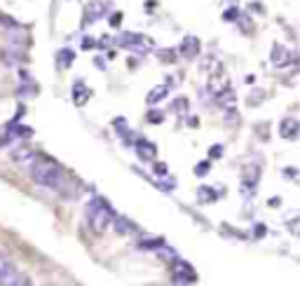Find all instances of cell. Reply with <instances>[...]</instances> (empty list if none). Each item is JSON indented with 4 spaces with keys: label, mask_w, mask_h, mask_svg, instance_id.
Here are the masks:
<instances>
[{
    "label": "cell",
    "mask_w": 300,
    "mask_h": 286,
    "mask_svg": "<svg viewBox=\"0 0 300 286\" xmlns=\"http://www.w3.org/2000/svg\"><path fill=\"white\" fill-rule=\"evenodd\" d=\"M31 178L45 188H61L63 171L50 157H35V162L31 165Z\"/></svg>",
    "instance_id": "6da1fadb"
},
{
    "label": "cell",
    "mask_w": 300,
    "mask_h": 286,
    "mask_svg": "<svg viewBox=\"0 0 300 286\" xmlns=\"http://www.w3.org/2000/svg\"><path fill=\"white\" fill-rule=\"evenodd\" d=\"M87 218H89V228H92L96 235H101V232H106L108 228L113 226L115 214H113L111 204H108L106 199L94 197L92 202H89V207H87Z\"/></svg>",
    "instance_id": "7a4b0ae2"
},
{
    "label": "cell",
    "mask_w": 300,
    "mask_h": 286,
    "mask_svg": "<svg viewBox=\"0 0 300 286\" xmlns=\"http://www.w3.org/2000/svg\"><path fill=\"white\" fill-rule=\"evenodd\" d=\"M0 281H3V286H31V281L19 277L17 270L7 263H3V268H0Z\"/></svg>",
    "instance_id": "3957f363"
},
{
    "label": "cell",
    "mask_w": 300,
    "mask_h": 286,
    "mask_svg": "<svg viewBox=\"0 0 300 286\" xmlns=\"http://www.w3.org/2000/svg\"><path fill=\"white\" fill-rule=\"evenodd\" d=\"M270 59H272V64H274L277 68H286V66H291L293 56L289 54V50H286L284 45L274 43V45H272V52H270Z\"/></svg>",
    "instance_id": "277c9868"
},
{
    "label": "cell",
    "mask_w": 300,
    "mask_h": 286,
    "mask_svg": "<svg viewBox=\"0 0 300 286\" xmlns=\"http://www.w3.org/2000/svg\"><path fill=\"white\" fill-rule=\"evenodd\" d=\"M195 279H197V277H195L192 268H190L188 263H176V265H174V281H176L178 286L192 284Z\"/></svg>",
    "instance_id": "5b68a950"
},
{
    "label": "cell",
    "mask_w": 300,
    "mask_h": 286,
    "mask_svg": "<svg viewBox=\"0 0 300 286\" xmlns=\"http://www.w3.org/2000/svg\"><path fill=\"white\" fill-rule=\"evenodd\" d=\"M10 157H12V162H17V165H22V167H31L35 162V157H38V155H35L31 148L19 146V148H12Z\"/></svg>",
    "instance_id": "8992f818"
},
{
    "label": "cell",
    "mask_w": 300,
    "mask_h": 286,
    "mask_svg": "<svg viewBox=\"0 0 300 286\" xmlns=\"http://www.w3.org/2000/svg\"><path fill=\"white\" fill-rule=\"evenodd\" d=\"M178 52H181V56H183V59H195V56L200 54V40L195 38V35H188V38H183V43H181V47H178Z\"/></svg>",
    "instance_id": "52a82bcc"
},
{
    "label": "cell",
    "mask_w": 300,
    "mask_h": 286,
    "mask_svg": "<svg viewBox=\"0 0 300 286\" xmlns=\"http://www.w3.org/2000/svg\"><path fill=\"white\" fill-rule=\"evenodd\" d=\"M279 134H282V138H298L300 122L295 117H284L282 125H279Z\"/></svg>",
    "instance_id": "ba28073f"
},
{
    "label": "cell",
    "mask_w": 300,
    "mask_h": 286,
    "mask_svg": "<svg viewBox=\"0 0 300 286\" xmlns=\"http://www.w3.org/2000/svg\"><path fill=\"white\" fill-rule=\"evenodd\" d=\"M134 150H136V153H139V157H143V160L155 157V143L145 141V138H136V143H134Z\"/></svg>",
    "instance_id": "9c48e42d"
},
{
    "label": "cell",
    "mask_w": 300,
    "mask_h": 286,
    "mask_svg": "<svg viewBox=\"0 0 300 286\" xmlns=\"http://www.w3.org/2000/svg\"><path fill=\"white\" fill-rule=\"evenodd\" d=\"M169 87H172V85H157V87H153L148 92V96H145V101H148L150 106H153V104H160L162 99H167Z\"/></svg>",
    "instance_id": "30bf717a"
},
{
    "label": "cell",
    "mask_w": 300,
    "mask_h": 286,
    "mask_svg": "<svg viewBox=\"0 0 300 286\" xmlns=\"http://www.w3.org/2000/svg\"><path fill=\"white\" fill-rule=\"evenodd\" d=\"M117 43L122 45V47H134V50H136V47H141V45L145 43V38L141 33H122Z\"/></svg>",
    "instance_id": "8fae6325"
},
{
    "label": "cell",
    "mask_w": 300,
    "mask_h": 286,
    "mask_svg": "<svg viewBox=\"0 0 300 286\" xmlns=\"http://www.w3.org/2000/svg\"><path fill=\"white\" fill-rule=\"evenodd\" d=\"M216 101H218V106H221V108H234V92L230 87H225L223 89V92H218L216 94Z\"/></svg>",
    "instance_id": "7c38bea8"
},
{
    "label": "cell",
    "mask_w": 300,
    "mask_h": 286,
    "mask_svg": "<svg viewBox=\"0 0 300 286\" xmlns=\"http://www.w3.org/2000/svg\"><path fill=\"white\" fill-rule=\"evenodd\" d=\"M87 99H89V89L84 87V83H78L73 87V101L78 106H82V104H87Z\"/></svg>",
    "instance_id": "4fadbf2b"
},
{
    "label": "cell",
    "mask_w": 300,
    "mask_h": 286,
    "mask_svg": "<svg viewBox=\"0 0 300 286\" xmlns=\"http://www.w3.org/2000/svg\"><path fill=\"white\" fill-rule=\"evenodd\" d=\"M103 14H106V7L101 5V3H96V5H89V7H87V17H84L87 22H84V24L96 22V19H99V17H103Z\"/></svg>",
    "instance_id": "5bb4252c"
},
{
    "label": "cell",
    "mask_w": 300,
    "mask_h": 286,
    "mask_svg": "<svg viewBox=\"0 0 300 286\" xmlns=\"http://www.w3.org/2000/svg\"><path fill=\"white\" fill-rule=\"evenodd\" d=\"M73 59H75V52H73V50H61L59 54H56V66H59V68H68L73 64Z\"/></svg>",
    "instance_id": "9a60e30c"
},
{
    "label": "cell",
    "mask_w": 300,
    "mask_h": 286,
    "mask_svg": "<svg viewBox=\"0 0 300 286\" xmlns=\"http://www.w3.org/2000/svg\"><path fill=\"white\" fill-rule=\"evenodd\" d=\"M197 197H200V202H213V199H216V193H213L211 188L202 186L200 190H197Z\"/></svg>",
    "instance_id": "2e32d148"
},
{
    "label": "cell",
    "mask_w": 300,
    "mask_h": 286,
    "mask_svg": "<svg viewBox=\"0 0 300 286\" xmlns=\"http://www.w3.org/2000/svg\"><path fill=\"white\" fill-rule=\"evenodd\" d=\"M113 228H115L117 232H129V230H134V226L129 223L127 218H115V220H113Z\"/></svg>",
    "instance_id": "e0dca14e"
},
{
    "label": "cell",
    "mask_w": 300,
    "mask_h": 286,
    "mask_svg": "<svg viewBox=\"0 0 300 286\" xmlns=\"http://www.w3.org/2000/svg\"><path fill=\"white\" fill-rule=\"evenodd\" d=\"M141 247L143 249H162L164 247V239H160V237H157V239H143Z\"/></svg>",
    "instance_id": "ac0fdd59"
},
{
    "label": "cell",
    "mask_w": 300,
    "mask_h": 286,
    "mask_svg": "<svg viewBox=\"0 0 300 286\" xmlns=\"http://www.w3.org/2000/svg\"><path fill=\"white\" fill-rule=\"evenodd\" d=\"M237 122H239L237 110H234V108H228V110H225V125L232 127V125H237Z\"/></svg>",
    "instance_id": "d6986e66"
},
{
    "label": "cell",
    "mask_w": 300,
    "mask_h": 286,
    "mask_svg": "<svg viewBox=\"0 0 300 286\" xmlns=\"http://www.w3.org/2000/svg\"><path fill=\"white\" fill-rule=\"evenodd\" d=\"M157 56H160V61H169V64H172V61H176V52H174V50H160V52H157Z\"/></svg>",
    "instance_id": "ffe728a7"
},
{
    "label": "cell",
    "mask_w": 300,
    "mask_h": 286,
    "mask_svg": "<svg viewBox=\"0 0 300 286\" xmlns=\"http://www.w3.org/2000/svg\"><path fill=\"white\" fill-rule=\"evenodd\" d=\"M237 24H239V28H242L244 33H251V24H249V17H246V14H239Z\"/></svg>",
    "instance_id": "44dd1931"
},
{
    "label": "cell",
    "mask_w": 300,
    "mask_h": 286,
    "mask_svg": "<svg viewBox=\"0 0 300 286\" xmlns=\"http://www.w3.org/2000/svg\"><path fill=\"white\" fill-rule=\"evenodd\" d=\"M237 17H239L237 7H230V10L223 12V19H225V22H237Z\"/></svg>",
    "instance_id": "7402d4cb"
},
{
    "label": "cell",
    "mask_w": 300,
    "mask_h": 286,
    "mask_svg": "<svg viewBox=\"0 0 300 286\" xmlns=\"http://www.w3.org/2000/svg\"><path fill=\"white\" fill-rule=\"evenodd\" d=\"M172 110H176V113H183V110H188V101H185V99H176L172 104Z\"/></svg>",
    "instance_id": "603a6c76"
},
{
    "label": "cell",
    "mask_w": 300,
    "mask_h": 286,
    "mask_svg": "<svg viewBox=\"0 0 300 286\" xmlns=\"http://www.w3.org/2000/svg\"><path fill=\"white\" fill-rule=\"evenodd\" d=\"M209 169H211L209 162H200V165L195 167V174H197V176H204V174H209Z\"/></svg>",
    "instance_id": "cb8c5ba5"
},
{
    "label": "cell",
    "mask_w": 300,
    "mask_h": 286,
    "mask_svg": "<svg viewBox=\"0 0 300 286\" xmlns=\"http://www.w3.org/2000/svg\"><path fill=\"white\" fill-rule=\"evenodd\" d=\"M289 230H291V235H298L300 237V218L291 220V223H289Z\"/></svg>",
    "instance_id": "d4e9b609"
},
{
    "label": "cell",
    "mask_w": 300,
    "mask_h": 286,
    "mask_svg": "<svg viewBox=\"0 0 300 286\" xmlns=\"http://www.w3.org/2000/svg\"><path fill=\"white\" fill-rule=\"evenodd\" d=\"M111 26H120L122 24V12H115V14H111Z\"/></svg>",
    "instance_id": "484cf974"
},
{
    "label": "cell",
    "mask_w": 300,
    "mask_h": 286,
    "mask_svg": "<svg viewBox=\"0 0 300 286\" xmlns=\"http://www.w3.org/2000/svg\"><path fill=\"white\" fill-rule=\"evenodd\" d=\"M263 96H265V94H263V92H256V94H251V96H249V104H251V106L261 104V101H263Z\"/></svg>",
    "instance_id": "4316f807"
},
{
    "label": "cell",
    "mask_w": 300,
    "mask_h": 286,
    "mask_svg": "<svg viewBox=\"0 0 300 286\" xmlns=\"http://www.w3.org/2000/svg\"><path fill=\"white\" fill-rule=\"evenodd\" d=\"M209 155H211V157H221V155H223V146H211Z\"/></svg>",
    "instance_id": "83f0119b"
},
{
    "label": "cell",
    "mask_w": 300,
    "mask_h": 286,
    "mask_svg": "<svg viewBox=\"0 0 300 286\" xmlns=\"http://www.w3.org/2000/svg\"><path fill=\"white\" fill-rule=\"evenodd\" d=\"M148 120H150V122H162V113L153 110V113H148Z\"/></svg>",
    "instance_id": "f1b7e54d"
},
{
    "label": "cell",
    "mask_w": 300,
    "mask_h": 286,
    "mask_svg": "<svg viewBox=\"0 0 300 286\" xmlns=\"http://www.w3.org/2000/svg\"><path fill=\"white\" fill-rule=\"evenodd\" d=\"M155 171L160 174V176H167V165H162V162H157V165H155Z\"/></svg>",
    "instance_id": "f546056e"
},
{
    "label": "cell",
    "mask_w": 300,
    "mask_h": 286,
    "mask_svg": "<svg viewBox=\"0 0 300 286\" xmlns=\"http://www.w3.org/2000/svg\"><path fill=\"white\" fill-rule=\"evenodd\" d=\"M92 45H96V43H92V38H84V43H82V47H84V50H89Z\"/></svg>",
    "instance_id": "4dcf8cb0"
},
{
    "label": "cell",
    "mask_w": 300,
    "mask_h": 286,
    "mask_svg": "<svg viewBox=\"0 0 300 286\" xmlns=\"http://www.w3.org/2000/svg\"><path fill=\"white\" fill-rule=\"evenodd\" d=\"M279 202H282V199H279V197H272V199H270V202H267V204H270V207H279Z\"/></svg>",
    "instance_id": "1f68e13d"
},
{
    "label": "cell",
    "mask_w": 300,
    "mask_h": 286,
    "mask_svg": "<svg viewBox=\"0 0 300 286\" xmlns=\"http://www.w3.org/2000/svg\"><path fill=\"white\" fill-rule=\"evenodd\" d=\"M256 235H258V237H261V235H265V228H263V226H258V228H256Z\"/></svg>",
    "instance_id": "d6a6232c"
}]
</instances>
